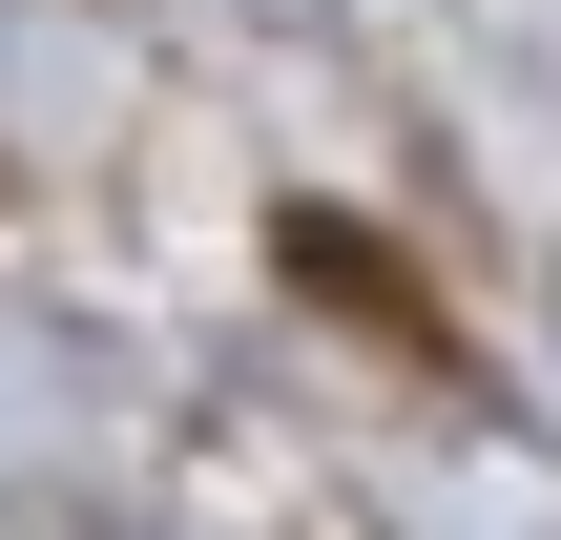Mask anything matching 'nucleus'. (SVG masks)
I'll use <instances>...</instances> for the list:
<instances>
[{"label":"nucleus","instance_id":"f257e3e1","mask_svg":"<svg viewBox=\"0 0 561 540\" xmlns=\"http://www.w3.org/2000/svg\"><path fill=\"white\" fill-rule=\"evenodd\" d=\"M271 250H291V291H333V312H375V333H416V271H375V250H354L333 208H291Z\"/></svg>","mask_w":561,"mask_h":540}]
</instances>
